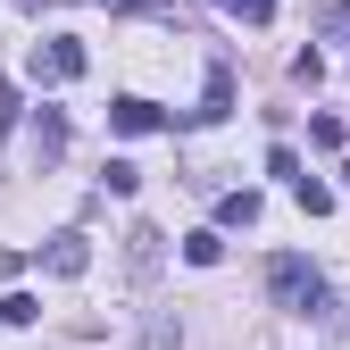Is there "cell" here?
<instances>
[{"instance_id":"obj_9","label":"cell","mask_w":350,"mask_h":350,"mask_svg":"<svg viewBox=\"0 0 350 350\" xmlns=\"http://www.w3.org/2000/svg\"><path fill=\"white\" fill-rule=\"evenodd\" d=\"M125 242H134V275H150V267H159V242H167V234H159V226H134Z\"/></svg>"},{"instance_id":"obj_3","label":"cell","mask_w":350,"mask_h":350,"mask_svg":"<svg viewBox=\"0 0 350 350\" xmlns=\"http://www.w3.org/2000/svg\"><path fill=\"white\" fill-rule=\"evenodd\" d=\"M83 67H92L83 42H51V51H33V83H75Z\"/></svg>"},{"instance_id":"obj_13","label":"cell","mask_w":350,"mask_h":350,"mask_svg":"<svg viewBox=\"0 0 350 350\" xmlns=\"http://www.w3.org/2000/svg\"><path fill=\"white\" fill-rule=\"evenodd\" d=\"M309 142H317V150H342L350 134H342V117H309Z\"/></svg>"},{"instance_id":"obj_4","label":"cell","mask_w":350,"mask_h":350,"mask_svg":"<svg viewBox=\"0 0 350 350\" xmlns=\"http://www.w3.org/2000/svg\"><path fill=\"white\" fill-rule=\"evenodd\" d=\"M42 267H51V275H83V267H92V242H83V234H51V250H42Z\"/></svg>"},{"instance_id":"obj_16","label":"cell","mask_w":350,"mask_h":350,"mask_svg":"<svg viewBox=\"0 0 350 350\" xmlns=\"http://www.w3.org/2000/svg\"><path fill=\"white\" fill-rule=\"evenodd\" d=\"M109 9H159V0H109Z\"/></svg>"},{"instance_id":"obj_7","label":"cell","mask_w":350,"mask_h":350,"mask_svg":"<svg viewBox=\"0 0 350 350\" xmlns=\"http://www.w3.org/2000/svg\"><path fill=\"white\" fill-rule=\"evenodd\" d=\"M217 226H258V192H226V200H217Z\"/></svg>"},{"instance_id":"obj_11","label":"cell","mask_w":350,"mask_h":350,"mask_svg":"<svg viewBox=\"0 0 350 350\" xmlns=\"http://www.w3.org/2000/svg\"><path fill=\"white\" fill-rule=\"evenodd\" d=\"M33 317H42L33 292H9V300H0V325H33Z\"/></svg>"},{"instance_id":"obj_15","label":"cell","mask_w":350,"mask_h":350,"mask_svg":"<svg viewBox=\"0 0 350 350\" xmlns=\"http://www.w3.org/2000/svg\"><path fill=\"white\" fill-rule=\"evenodd\" d=\"M292 192H300V208H309V217H325V208H334V192H325V184H309V175H300Z\"/></svg>"},{"instance_id":"obj_8","label":"cell","mask_w":350,"mask_h":350,"mask_svg":"<svg viewBox=\"0 0 350 350\" xmlns=\"http://www.w3.org/2000/svg\"><path fill=\"white\" fill-rule=\"evenodd\" d=\"M184 258H192V267H217V258H226V234H217V226L184 234Z\"/></svg>"},{"instance_id":"obj_1","label":"cell","mask_w":350,"mask_h":350,"mask_svg":"<svg viewBox=\"0 0 350 350\" xmlns=\"http://www.w3.org/2000/svg\"><path fill=\"white\" fill-rule=\"evenodd\" d=\"M267 292L300 309V300L317 292V267H309V258H292V250H275V258H267Z\"/></svg>"},{"instance_id":"obj_12","label":"cell","mask_w":350,"mask_h":350,"mask_svg":"<svg viewBox=\"0 0 350 350\" xmlns=\"http://www.w3.org/2000/svg\"><path fill=\"white\" fill-rule=\"evenodd\" d=\"M217 9L242 17V25H267V17H275V0H217Z\"/></svg>"},{"instance_id":"obj_14","label":"cell","mask_w":350,"mask_h":350,"mask_svg":"<svg viewBox=\"0 0 350 350\" xmlns=\"http://www.w3.org/2000/svg\"><path fill=\"white\" fill-rule=\"evenodd\" d=\"M100 184H109V192H134V184H142V167H134V159H109Z\"/></svg>"},{"instance_id":"obj_17","label":"cell","mask_w":350,"mask_h":350,"mask_svg":"<svg viewBox=\"0 0 350 350\" xmlns=\"http://www.w3.org/2000/svg\"><path fill=\"white\" fill-rule=\"evenodd\" d=\"M342 175H350V167H342Z\"/></svg>"},{"instance_id":"obj_6","label":"cell","mask_w":350,"mask_h":350,"mask_svg":"<svg viewBox=\"0 0 350 350\" xmlns=\"http://www.w3.org/2000/svg\"><path fill=\"white\" fill-rule=\"evenodd\" d=\"M192 117H200V125H217V117H234V67H226V59L208 67V92H200V109H192Z\"/></svg>"},{"instance_id":"obj_2","label":"cell","mask_w":350,"mask_h":350,"mask_svg":"<svg viewBox=\"0 0 350 350\" xmlns=\"http://www.w3.org/2000/svg\"><path fill=\"white\" fill-rule=\"evenodd\" d=\"M109 125H117V134H167V109L159 100H142V92H125V100H109Z\"/></svg>"},{"instance_id":"obj_5","label":"cell","mask_w":350,"mask_h":350,"mask_svg":"<svg viewBox=\"0 0 350 350\" xmlns=\"http://www.w3.org/2000/svg\"><path fill=\"white\" fill-rule=\"evenodd\" d=\"M59 159H67V117L33 109V167H59Z\"/></svg>"},{"instance_id":"obj_10","label":"cell","mask_w":350,"mask_h":350,"mask_svg":"<svg viewBox=\"0 0 350 350\" xmlns=\"http://www.w3.org/2000/svg\"><path fill=\"white\" fill-rule=\"evenodd\" d=\"M142 350H184V325H175L167 309H150V334H142Z\"/></svg>"}]
</instances>
